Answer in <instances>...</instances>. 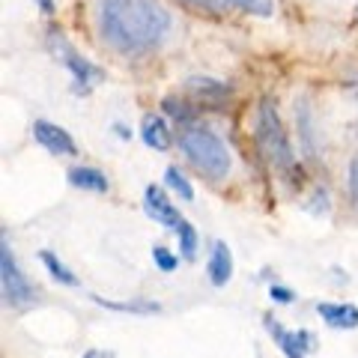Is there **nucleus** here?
<instances>
[{
    "label": "nucleus",
    "mask_w": 358,
    "mask_h": 358,
    "mask_svg": "<svg viewBox=\"0 0 358 358\" xmlns=\"http://www.w3.org/2000/svg\"><path fill=\"white\" fill-rule=\"evenodd\" d=\"M167 27L171 13L159 0H99V33L122 54H141L155 48Z\"/></svg>",
    "instance_id": "1"
},
{
    "label": "nucleus",
    "mask_w": 358,
    "mask_h": 358,
    "mask_svg": "<svg viewBox=\"0 0 358 358\" xmlns=\"http://www.w3.org/2000/svg\"><path fill=\"white\" fill-rule=\"evenodd\" d=\"M254 141H257V150H260L268 167H275V171H281V173L296 171V155H293V147H289V138L284 131V122L278 117V105L272 99H263L260 108H257Z\"/></svg>",
    "instance_id": "2"
},
{
    "label": "nucleus",
    "mask_w": 358,
    "mask_h": 358,
    "mask_svg": "<svg viewBox=\"0 0 358 358\" xmlns=\"http://www.w3.org/2000/svg\"><path fill=\"white\" fill-rule=\"evenodd\" d=\"M179 150L185 152L188 164L197 173H203L212 182H218L230 173V152L224 141L209 129H185L179 134Z\"/></svg>",
    "instance_id": "3"
},
{
    "label": "nucleus",
    "mask_w": 358,
    "mask_h": 358,
    "mask_svg": "<svg viewBox=\"0 0 358 358\" xmlns=\"http://www.w3.org/2000/svg\"><path fill=\"white\" fill-rule=\"evenodd\" d=\"M0 287H3V299L6 305L13 308H30L36 301V289L21 275V268L13 257V248H9L6 233L0 236Z\"/></svg>",
    "instance_id": "4"
},
{
    "label": "nucleus",
    "mask_w": 358,
    "mask_h": 358,
    "mask_svg": "<svg viewBox=\"0 0 358 358\" xmlns=\"http://www.w3.org/2000/svg\"><path fill=\"white\" fill-rule=\"evenodd\" d=\"M48 45H51V51L57 54V60H63V66H66V69L72 72L75 84L90 87L93 81H99V78H102V72H99L93 63H87V60L81 57V54H78V51L72 48V45L63 39V33H57V30H54V33H51V39H48Z\"/></svg>",
    "instance_id": "5"
},
{
    "label": "nucleus",
    "mask_w": 358,
    "mask_h": 358,
    "mask_svg": "<svg viewBox=\"0 0 358 358\" xmlns=\"http://www.w3.org/2000/svg\"><path fill=\"white\" fill-rule=\"evenodd\" d=\"M263 322H266V331L275 338V343L281 346V352L287 355V358H305L310 350H313V334L310 331H305V329H299V331H287L281 322H278L275 317H263Z\"/></svg>",
    "instance_id": "6"
},
{
    "label": "nucleus",
    "mask_w": 358,
    "mask_h": 358,
    "mask_svg": "<svg viewBox=\"0 0 358 358\" xmlns=\"http://www.w3.org/2000/svg\"><path fill=\"white\" fill-rule=\"evenodd\" d=\"M143 212H147L155 224L171 227V230H176L179 224H182V215H179L176 203H171V197H167L159 185H147V192H143Z\"/></svg>",
    "instance_id": "7"
},
{
    "label": "nucleus",
    "mask_w": 358,
    "mask_h": 358,
    "mask_svg": "<svg viewBox=\"0 0 358 358\" xmlns=\"http://www.w3.org/2000/svg\"><path fill=\"white\" fill-rule=\"evenodd\" d=\"M33 138H36L39 147L48 150L51 155H75L78 152L72 134L66 129H60V126H54V122H48V120H36V126H33Z\"/></svg>",
    "instance_id": "8"
},
{
    "label": "nucleus",
    "mask_w": 358,
    "mask_h": 358,
    "mask_svg": "<svg viewBox=\"0 0 358 358\" xmlns=\"http://www.w3.org/2000/svg\"><path fill=\"white\" fill-rule=\"evenodd\" d=\"M233 275V254L227 248V242H212V254H209V281L215 287H224Z\"/></svg>",
    "instance_id": "9"
},
{
    "label": "nucleus",
    "mask_w": 358,
    "mask_h": 358,
    "mask_svg": "<svg viewBox=\"0 0 358 358\" xmlns=\"http://www.w3.org/2000/svg\"><path fill=\"white\" fill-rule=\"evenodd\" d=\"M317 313L329 322L331 329H358V308L355 305H338V301H320Z\"/></svg>",
    "instance_id": "10"
},
{
    "label": "nucleus",
    "mask_w": 358,
    "mask_h": 358,
    "mask_svg": "<svg viewBox=\"0 0 358 358\" xmlns=\"http://www.w3.org/2000/svg\"><path fill=\"white\" fill-rule=\"evenodd\" d=\"M141 138H143V143H147L150 150H159V152L171 150V143H173L171 129H167V122H164L162 117H155V114H147V117H143Z\"/></svg>",
    "instance_id": "11"
},
{
    "label": "nucleus",
    "mask_w": 358,
    "mask_h": 358,
    "mask_svg": "<svg viewBox=\"0 0 358 358\" xmlns=\"http://www.w3.org/2000/svg\"><path fill=\"white\" fill-rule=\"evenodd\" d=\"M188 93L197 96V102H224V99L230 96V87L224 81H215V78H188Z\"/></svg>",
    "instance_id": "12"
},
{
    "label": "nucleus",
    "mask_w": 358,
    "mask_h": 358,
    "mask_svg": "<svg viewBox=\"0 0 358 358\" xmlns=\"http://www.w3.org/2000/svg\"><path fill=\"white\" fill-rule=\"evenodd\" d=\"M69 182L75 188H84V192H96V194L108 192V176L102 171H96V167H72Z\"/></svg>",
    "instance_id": "13"
},
{
    "label": "nucleus",
    "mask_w": 358,
    "mask_h": 358,
    "mask_svg": "<svg viewBox=\"0 0 358 358\" xmlns=\"http://www.w3.org/2000/svg\"><path fill=\"white\" fill-rule=\"evenodd\" d=\"M90 299L108 310H122V313H159L162 310V305H155V301H108L99 296H90Z\"/></svg>",
    "instance_id": "14"
},
{
    "label": "nucleus",
    "mask_w": 358,
    "mask_h": 358,
    "mask_svg": "<svg viewBox=\"0 0 358 358\" xmlns=\"http://www.w3.org/2000/svg\"><path fill=\"white\" fill-rule=\"evenodd\" d=\"M39 260H42L45 268H48V275L54 278V281H60V284H66V287H78V278H75L69 268H66L51 251H42V254H39Z\"/></svg>",
    "instance_id": "15"
},
{
    "label": "nucleus",
    "mask_w": 358,
    "mask_h": 358,
    "mask_svg": "<svg viewBox=\"0 0 358 358\" xmlns=\"http://www.w3.org/2000/svg\"><path fill=\"white\" fill-rule=\"evenodd\" d=\"M164 182H167V188H173V192L185 200V203H192L194 200V188H192V182L179 173V167H167L164 171Z\"/></svg>",
    "instance_id": "16"
},
{
    "label": "nucleus",
    "mask_w": 358,
    "mask_h": 358,
    "mask_svg": "<svg viewBox=\"0 0 358 358\" xmlns=\"http://www.w3.org/2000/svg\"><path fill=\"white\" fill-rule=\"evenodd\" d=\"M176 236H179V251H182L185 260H194V251H197V233L194 227L182 218V224L176 227Z\"/></svg>",
    "instance_id": "17"
},
{
    "label": "nucleus",
    "mask_w": 358,
    "mask_h": 358,
    "mask_svg": "<svg viewBox=\"0 0 358 358\" xmlns=\"http://www.w3.org/2000/svg\"><path fill=\"white\" fill-rule=\"evenodd\" d=\"M162 108H164V114H171L173 120H179V122H188L194 117V110L188 108L185 102H179V99H173V96H167L164 102H162Z\"/></svg>",
    "instance_id": "18"
},
{
    "label": "nucleus",
    "mask_w": 358,
    "mask_h": 358,
    "mask_svg": "<svg viewBox=\"0 0 358 358\" xmlns=\"http://www.w3.org/2000/svg\"><path fill=\"white\" fill-rule=\"evenodd\" d=\"M152 263L159 266L164 275H171L173 268L179 266V257H176V254H171L167 248H162V245H155V248H152Z\"/></svg>",
    "instance_id": "19"
},
{
    "label": "nucleus",
    "mask_w": 358,
    "mask_h": 358,
    "mask_svg": "<svg viewBox=\"0 0 358 358\" xmlns=\"http://www.w3.org/2000/svg\"><path fill=\"white\" fill-rule=\"evenodd\" d=\"M185 3H192L194 9H203V13H215V15L227 13L230 6H236L233 0H185Z\"/></svg>",
    "instance_id": "20"
},
{
    "label": "nucleus",
    "mask_w": 358,
    "mask_h": 358,
    "mask_svg": "<svg viewBox=\"0 0 358 358\" xmlns=\"http://www.w3.org/2000/svg\"><path fill=\"white\" fill-rule=\"evenodd\" d=\"M233 3L254 15H272V0H233Z\"/></svg>",
    "instance_id": "21"
},
{
    "label": "nucleus",
    "mask_w": 358,
    "mask_h": 358,
    "mask_svg": "<svg viewBox=\"0 0 358 358\" xmlns=\"http://www.w3.org/2000/svg\"><path fill=\"white\" fill-rule=\"evenodd\" d=\"M346 188H350V200L358 206V159H352L350 173H346Z\"/></svg>",
    "instance_id": "22"
},
{
    "label": "nucleus",
    "mask_w": 358,
    "mask_h": 358,
    "mask_svg": "<svg viewBox=\"0 0 358 358\" xmlns=\"http://www.w3.org/2000/svg\"><path fill=\"white\" fill-rule=\"evenodd\" d=\"M268 296H272L278 305H289L296 296H293V289H287V287H278V284H272V289H268Z\"/></svg>",
    "instance_id": "23"
},
{
    "label": "nucleus",
    "mask_w": 358,
    "mask_h": 358,
    "mask_svg": "<svg viewBox=\"0 0 358 358\" xmlns=\"http://www.w3.org/2000/svg\"><path fill=\"white\" fill-rule=\"evenodd\" d=\"M84 358H114V355H110V352H96V350H90Z\"/></svg>",
    "instance_id": "24"
}]
</instances>
